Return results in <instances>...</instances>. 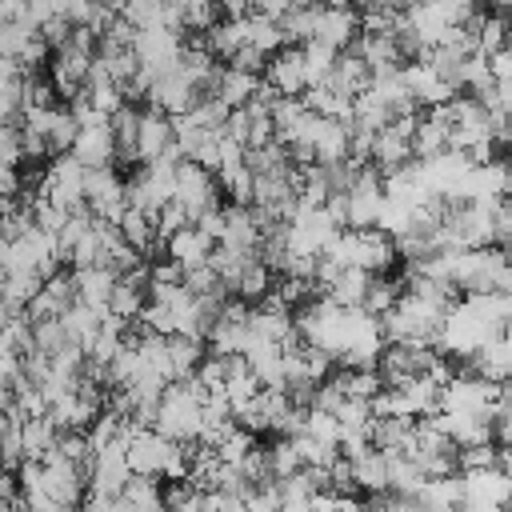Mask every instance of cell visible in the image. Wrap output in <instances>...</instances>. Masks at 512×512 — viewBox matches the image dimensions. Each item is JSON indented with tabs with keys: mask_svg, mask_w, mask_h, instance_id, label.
<instances>
[{
	"mask_svg": "<svg viewBox=\"0 0 512 512\" xmlns=\"http://www.w3.org/2000/svg\"><path fill=\"white\" fill-rule=\"evenodd\" d=\"M204 396L208 388L192 376L184 380H168V388L160 392V408H156V428L172 440H200L204 428Z\"/></svg>",
	"mask_w": 512,
	"mask_h": 512,
	"instance_id": "1",
	"label": "cell"
},
{
	"mask_svg": "<svg viewBox=\"0 0 512 512\" xmlns=\"http://www.w3.org/2000/svg\"><path fill=\"white\" fill-rule=\"evenodd\" d=\"M324 252L336 256L340 264H356V268H364V272H372V276L392 272V264H396V256H400L396 236L384 232V228H376V224H372V228H340Z\"/></svg>",
	"mask_w": 512,
	"mask_h": 512,
	"instance_id": "2",
	"label": "cell"
},
{
	"mask_svg": "<svg viewBox=\"0 0 512 512\" xmlns=\"http://www.w3.org/2000/svg\"><path fill=\"white\" fill-rule=\"evenodd\" d=\"M452 280L460 292H508L512 288V256L496 244L460 248L452 264Z\"/></svg>",
	"mask_w": 512,
	"mask_h": 512,
	"instance_id": "3",
	"label": "cell"
},
{
	"mask_svg": "<svg viewBox=\"0 0 512 512\" xmlns=\"http://www.w3.org/2000/svg\"><path fill=\"white\" fill-rule=\"evenodd\" d=\"M172 200H180V204L188 208L192 220H196L200 212L216 208V204H220V180H216V172L204 168L200 160L184 156V160L176 164V188H172Z\"/></svg>",
	"mask_w": 512,
	"mask_h": 512,
	"instance_id": "4",
	"label": "cell"
},
{
	"mask_svg": "<svg viewBox=\"0 0 512 512\" xmlns=\"http://www.w3.org/2000/svg\"><path fill=\"white\" fill-rule=\"evenodd\" d=\"M84 164L72 156V152H60L48 168H44V180H40V196H48L52 204H60V208H68V212H76V208H84L88 200H84Z\"/></svg>",
	"mask_w": 512,
	"mask_h": 512,
	"instance_id": "5",
	"label": "cell"
},
{
	"mask_svg": "<svg viewBox=\"0 0 512 512\" xmlns=\"http://www.w3.org/2000/svg\"><path fill=\"white\" fill-rule=\"evenodd\" d=\"M84 200H88L92 216H104V220L120 224V216L128 212V184H124V176L112 164L88 168L84 172Z\"/></svg>",
	"mask_w": 512,
	"mask_h": 512,
	"instance_id": "6",
	"label": "cell"
},
{
	"mask_svg": "<svg viewBox=\"0 0 512 512\" xmlns=\"http://www.w3.org/2000/svg\"><path fill=\"white\" fill-rule=\"evenodd\" d=\"M460 492H464V508H508V500H512V476L500 464L464 468L460 472Z\"/></svg>",
	"mask_w": 512,
	"mask_h": 512,
	"instance_id": "7",
	"label": "cell"
},
{
	"mask_svg": "<svg viewBox=\"0 0 512 512\" xmlns=\"http://www.w3.org/2000/svg\"><path fill=\"white\" fill-rule=\"evenodd\" d=\"M196 100H200V88L180 72V64L168 68V72H160V76L152 80V88H148V104L160 108V112H168V116L188 112Z\"/></svg>",
	"mask_w": 512,
	"mask_h": 512,
	"instance_id": "8",
	"label": "cell"
},
{
	"mask_svg": "<svg viewBox=\"0 0 512 512\" xmlns=\"http://www.w3.org/2000/svg\"><path fill=\"white\" fill-rule=\"evenodd\" d=\"M72 156L84 164V168H104V164H116V136H112V120H92V124H80L76 140H72Z\"/></svg>",
	"mask_w": 512,
	"mask_h": 512,
	"instance_id": "9",
	"label": "cell"
},
{
	"mask_svg": "<svg viewBox=\"0 0 512 512\" xmlns=\"http://www.w3.org/2000/svg\"><path fill=\"white\" fill-rule=\"evenodd\" d=\"M88 68H92V52H80V48H72V44L56 48V52L48 56V80L56 84V92H60L64 100H72V96L84 88Z\"/></svg>",
	"mask_w": 512,
	"mask_h": 512,
	"instance_id": "10",
	"label": "cell"
},
{
	"mask_svg": "<svg viewBox=\"0 0 512 512\" xmlns=\"http://www.w3.org/2000/svg\"><path fill=\"white\" fill-rule=\"evenodd\" d=\"M264 80H268L280 96H300V92L308 88V72H304V52H300V44H288V48L272 52L268 64H264Z\"/></svg>",
	"mask_w": 512,
	"mask_h": 512,
	"instance_id": "11",
	"label": "cell"
},
{
	"mask_svg": "<svg viewBox=\"0 0 512 512\" xmlns=\"http://www.w3.org/2000/svg\"><path fill=\"white\" fill-rule=\"evenodd\" d=\"M400 76H404V84H408V92L416 96L420 108H432V104H444V100L456 96V88H452L424 56H420V60H408V64L400 68Z\"/></svg>",
	"mask_w": 512,
	"mask_h": 512,
	"instance_id": "12",
	"label": "cell"
},
{
	"mask_svg": "<svg viewBox=\"0 0 512 512\" xmlns=\"http://www.w3.org/2000/svg\"><path fill=\"white\" fill-rule=\"evenodd\" d=\"M172 144H176V136H172V116L148 104V108L140 112V128H136V164H148V160L164 156Z\"/></svg>",
	"mask_w": 512,
	"mask_h": 512,
	"instance_id": "13",
	"label": "cell"
},
{
	"mask_svg": "<svg viewBox=\"0 0 512 512\" xmlns=\"http://www.w3.org/2000/svg\"><path fill=\"white\" fill-rule=\"evenodd\" d=\"M212 248H216V240L192 220V224H184V228H176L168 240H164V256H172L180 268H196V264H208V256H212Z\"/></svg>",
	"mask_w": 512,
	"mask_h": 512,
	"instance_id": "14",
	"label": "cell"
},
{
	"mask_svg": "<svg viewBox=\"0 0 512 512\" xmlns=\"http://www.w3.org/2000/svg\"><path fill=\"white\" fill-rule=\"evenodd\" d=\"M260 72H244V68H232V64H220L216 68V76H212V84H208V92L212 96H220L228 108H240V104H248L256 92H260Z\"/></svg>",
	"mask_w": 512,
	"mask_h": 512,
	"instance_id": "15",
	"label": "cell"
},
{
	"mask_svg": "<svg viewBox=\"0 0 512 512\" xmlns=\"http://www.w3.org/2000/svg\"><path fill=\"white\" fill-rule=\"evenodd\" d=\"M76 300V284H72V272H52L44 276L40 292L28 300V316L32 320H48V316H60L68 304Z\"/></svg>",
	"mask_w": 512,
	"mask_h": 512,
	"instance_id": "16",
	"label": "cell"
},
{
	"mask_svg": "<svg viewBox=\"0 0 512 512\" xmlns=\"http://www.w3.org/2000/svg\"><path fill=\"white\" fill-rule=\"evenodd\" d=\"M360 36V12L356 8H320V20H316V40L332 44V48H352V40Z\"/></svg>",
	"mask_w": 512,
	"mask_h": 512,
	"instance_id": "17",
	"label": "cell"
},
{
	"mask_svg": "<svg viewBox=\"0 0 512 512\" xmlns=\"http://www.w3.org/2000/svg\"><path fill=\"white\" fill-rule=\"evenodd\" d=\"M116 280H120V272L112 264H80V268H72L76 300H88V304H108Z\"/></svg>",
	"mask_w": 512,
	"mask_h": 512,
	"instance_id": "18",
	"label": "cell"
},
{
	"mask_svg": "<svg viewBox=\"0 0 512 512\" xmlns=\"http://www.w3.org/2000/svg\"><path fill=\"white\" fill-rule=\"evenodd\" d=\"M324 84H332L336 92H344V96H360L368 84H372V68L364 64V56L360 52H352V48H344L340 56H336V64H332V72H328V80Z\"/></svg>",
	"mask_w": 512,
	"mask_h": 512,
	"instance_id": "19",
	"label": "cell"
},
{
	"mask_svg": "<svg viewBox=\"0 0 512 512\" xmlns=\"http://www.w3.org/2000/svg\"><path fill=\"white\" fill-rule=\"evenodd\" d=\"M200 40H204V48L220 60V64H228V56L240 48V44H248V16L244 20H216V24H208L204 32H200Z\"/></svg>",
	"mask_w": 512,
	"mask_h": 512,
	"instance_id": "20",
	"label": "cell"
},
{
	"mask_svg": "<svg viewBox=\"0 0 512 512\" xmlns=\"http://www.w3.org/2000/svg\"><path fill=\"white\" fill-rule=\"evenodd\" d=\"M104 316H108V304H88V300H72V304L60 312L64 332H68V340H76V344H88V340L100 332Z\"/></svg>",
	"mask_w": 512,
	"mask_h": 512,
	"instance_id": "21",
	"label": "cell"
},
{
	"mask_svg": "<svg viewBox=\"0 0 512 512\" xmlns=\"http://www.w3.org/2000/svg\"><path fill=\"white\" fill-rule=\"evenodd\" d=\"M464 492H460V472L448 476H424L420 492H416V508H460Z\"/></svg>",
	"mask_w": 512,
	"mask_h": 512,
	"instance_id": "22",
	"label": "cell"
},
{
	"mask_svg": "<svg viewBox=\"0 0 512 512\" xmlns=\"http://www.w3.org/2000/svg\"><path fill=\"white\" fill-rule=\"evenodd\" d=\"M20 432H24V456L28 460H44L56 448V440H60V428L52 424L48 412L44 416H24L20 420Z\"/></svg>",
	"mask_w": 512,
	"mask_h": 512,
	"instance_id": "23",
	"label": "cell"
},
{
	"mask_svg": "<svg viewBox=\"0 0 512 512\" xmlns=\"http://www.w3.org/2000/svg\"><path fill=\"white\" fill-rule=\"evenodd\" d=\"M204 352H208V340H204V336L172 332V336H168V356H172V372H176V380L192 376V372H196V364L204 360Z\"/></svg>",
	"mask_w": 512,
	"mask_h": 512,
	"instance_id": "24",
	"label": "cell"
},
{
	"mask_svg": "<svg viewBox=\"0 0 512 512\" xmlns=\"http://www.w3.org/2000/svg\"><path fill=\"white\" fill-rule=\"evenodd\" d=\"M320 0H296L292 8H288V16L280 20V28H284V44H304V40H312L316 36V20H320Z\"/></svg>",
	"mask_w": 512,
	"mask_h": 512,
	"instance_id": "25",
	"label": "cell"
},
{
	"mask_svg": "<svg viewBox=\"0 0 512 512\" xmlns=\"http://www.w3.org/2000/svg\"><path fill=\"white\" fill-rule=\"evenodd\" d=\"M308 112H312V108L304 104V96H276V100H272V128H276V140L292 144Z\"/></svg>",
	"mask_w": 512,
	"mask_h": 512,
	"instance_id": "26",
	"label": "cell"
},
{
	"mask_svg": "<svg viewBox=\"0 0 512 512\" xmlns=\"http://www.w3.org/2000/svg\"><path fill=\"white\" fill-rule=\"evenodd\" d=\"M120 232H124V240H128L140 256L160 244V236H156V216H148V212H140V208H132V204H128V212L120 216Z\"/></svg>",
	"mask_w": 512,
	"mask_h": 512,
	"instance_id": "27",
	"label": "cell"
},
{
	"mask_svg": "<svg viewBox=\"0 0 512 512\" xmlns=\"http://www.w3.org/2000/svg\"><path fill=\"white\" fill-rule=\"evenodd\" d=\"M368 284H372V272H364V268H356V264H348L324 292L336 300V304H344V308H352V304H364V292H368Z\"/></svg>",
	"mask_w": 512,
	"mask_h": 512,
	"instance_id": "28",
	"label": "cell"
},
{
	"mask_svg": "<svg viewBox=\"0 0 512 512\" xmlns=\"http://www.w3.org/2000/svg\"><path fill=\"white\" fill-rule=\"evenodd\" d=\"M352 468H356V488H364V492H384L392 484L388 480V452H380V448H368L364 456H356Z\"/></svg>",
	"mask_w": 512,
	"mask_h": 512,
	"instance_id": "29",
	"label": "cell"
},
{
	"mask_svg": "<svg viewBox=\"0 0 512 512\" xmlns=\"http://www.w3.org/2000/svg\"><path fill=\"white\" fill-rule=\"evenodd\" d=\"M116 504H120V508H160V504H164V488H160L156 476H140V472H132V480L120 488Z\"/></svg>",
	"mask_w": 512,
	"mask_h": 512,
	"instance_id": "30",
	"label": "cell"
},
{
	"mask_svg": "<svg viewBox=\"0 0 512 512\" xmlns=\"http://www.w3.org/2000/svg\"><path fill=\"white\" fill-rule=\"evenodd\" d=\"M268 288H272V268H268L260 256H252V260L240 268V276L232 280V292H236V296H244L248 304H256Z\"/></svg>",
	"mask_w": 512,
	"mask_h": 512,
	"instance_id": "31",
	"label": "cell"
},
{
	"mask_svg": "<svg viewBox=\"0 0 512 512\" xmlns=\"http://www.w3.org/2000/svg\"><path fill=\"white\" fill-rule=\"evenodd\" d=\"M216 180H220V192L228 196V204H252V196H256V172L248 168V160L236 164V168L216 172Z\"/></svg>",
	"mask_w": 512,
	"mask_h": 512,
	"instance_id": "32",
	"label": "cell"
},
{
	"mask_svg": "<svg viewBox=\"0 0 512 512\" xmlns=\"http://www.w3.org/2000/svg\"><path fill=\"white\" fill-rule=\"evenodd\" d=\"M300 52H304V72H308V84H324L328 80V72H332V64H336V56H340V48H332V44H324V40H304L300 44Z\"/></svg>",
	"mask_w": 512,
	"mask_h": 512,
	"instance_id": "33",
	"label": "cell"
},
{
	"mask_svg": "<svg viewBox=\"0 0 512 512\" xmlns=\"http://www.w3.org/2000/svg\"><path fill=\"white\" fill-rule=\"evenodd\" d=\"M328 380H336V384L344 388V396H364V400H372V396L384 388L380 368H340V372L328 376Z\"/></svg>",
	"mask_w": 512,
	"mask_h": 512,
	"instance_id": "34",
	"label": "cell"
},
{
	"mask_svg": "<svg viewBox=\"0 0 512 512\" xmlns=\"http://www.w3.org/2000/svg\"><path fill=\"white\" fill-rule=\"evenodd\" d=\"M264 452H268V472H272V480H284V476H292V472H300V468H304L300 448H296V440H292V436H276Z\"/></svg>",
	"mask_w": 512,
	"mask_h": 512,
	"instance_id": "35",
	"label": "cell"
},
{
	"mask_svg": "<svg viewBox=\"0 0 512 512\" xmlns=\"http://www.w3.org/2000/svg\"><path fill=\"white\" fill-rule=\"evenodd\" d=\"M76 132H80V120L68 112V108H52V120H48V152L52 156H60V152H72V140H76Z\"/></svg>",
	"mask_w": 512,
	"mask_h": 512,
	"instance_id": "36",
	"label": "cell"
},
{
	"mask_svg": "<svg viewBox=\"0 0 512 512\" xmlns=\"http://www.w3.org/2000/svg\"><path fill=\"white\" fill-rule=\"evenodd\" d=\"M248 44H256L260 52H280L284 48V28H280V20H272V16H264V12H252L248 16Z\"/></svg>",
	"mask_w": 512,
	"mask_h": 512,
	"instance_id": "37",
	"label": "cell"
},
{
	"mask_svg": "<svg viewBox=\"0 0 512 512\" xmlns=\"http://www.w3.org/2000/svg\"><path fill=\"white\" fill-rule=\"evenodd\" d=\"M400 284L396 280H388V272H380V276H372V284H368V292H364V308L372 312V316H384L396 300H400Z\"/></svg>",
	"mask_w": 512,
	"mask_h": 512,
	"instance_id": "38",
	"label": "cell"
},
{
	"mask_svg": "<svg viewBox=\"0 0 512 512\" xmlns=\"http://www.w3.org/2000/svg\"><path fill=\"white\" fill-rule=\"evenodd\" d=\"M164 8H168V0H120V16L132 20L136 28L164 24Z\"/></svg>",
	"mask_w": 512,
	"mask_h": 512,
	"instance_id": "39",
	"label": "cell"
},
{
	"mask_svg": "<svg viewBox=\"0 0 512 512\" xmlns=\"http://www.w3.org/2000/svg\"><path fill=\"white\" fill-rule=\"evenodd\" d=\"M220 20V0H184V32H204Z\"/></svg>",
	"mask_w": 512,
	"mask_h": 512,
	"instance_id": "40",
	"label": "cell"
},
{
	"mask_svg": "<svg viewBox=\"0 0 512 512\" xmlns=\"http://www.w3.org/2000/svg\"><path fill=\"white\" fill-rule=\"evenodd\" d=\"M184 224H192V216H188V208L180 204V200H168L160 212H156V236H160V244L176 232V228H184Z\"/></svg>",
	"mask_w": 512,
	"mask_h": 512,
	"instance_id": "41",
	"label": "cell"
},
{
	"mask_svg": "<svg viewBox=\"0 0 512 512\" xmlns=\"http://www.w3.org/2000/svg\"><path fill=\"white\" fill-rule=\"evenodd\" d=\"M0 160L4 164H20L24 160V144H20V124L16 120H0Z\"/></svg>",
	"mask_w": 512,
	"mask_h": 512,
	"instance_id": "42",
	"label": "cell"
},
{
	"mask_svg": "<svg viewBox=\"0 0 512 512\" xmlns=\"http://www.w3.org/2000/svg\"><path fill=\"white\" fill-rule=\"evenodd\" d=\"M24 80H4L0 76V120H16L24 112Z\"/></svg>",
	"mask_w": 512,
	"mask_h": 512,
	"instance_id": "43",
	"label": "cell"
},
{
	"mask_svg": "<svg viewBox=\"0 0 512 512\" xmlns=\"http://www.w3.org/2000/svg\"><path fill=\"white\" fill-rule=\"evenodd\" d=\"M228 64H232V68H244V72H264L268 52H260L256 44H240V48L228 56Z\"/></svg>",
	"mask_w": 512,
	"mask_h": 512,
	"instance_id": "44",
	"label": "cell"
},
{
	"mask_svg": "<svg viewBox=\"0 0 512 512\" xmlns=\"http://www.w3.org/2000/svg\"><path fill=\"white\" fill-rule=\"evenodd\" d=\"M180 280H184V268H180L172 256L152 264V284H180Z\"/></svg>",
	"mask_w": 512,
	"mask_h": 512,
	"instance_id": "45",
	"label": "cell"
},
{
	"mask_svg": "<svg viewBox=\"0 0 512 512\" xmlns=\"http://www.w3.org/2000/svg\"><path fill=\"white\" fill-rule=\"evenodd\" d=\"M24 192V176L16 172V164L0 160V196H20Z\"/></svg>",
	"mask_w": 512,
	"mask_h": 512,
	"instance_id": "46",
	"label": "cell"
},
{
	"mask_svg": "<svg viewBox=\"0 0 512 512\" xmlns=\"http://www.w3.org/2000/svg\"><path fill=\"white\" fill-rule=\"evenodd\" d=\"M292 4H296V0H252V12H264V16H272V20H284Z\"/></svg>",
	"mask_w": 512,
	"mask_h": 512,
	"instance_id": "47",
	"label": "cell"
},
{
	"mask_svg": "<svg viewBox=\"0 0 512 512\" xmlns=\"http://www.w3.org/2000/svg\"><path fill=\"white\" fill-rule=\"evenodd\" d=\"M220 16L224 20H244V16H252V0H220Z\"/></svg>",
	"mask_w": 512,
	"mask_h": 512,
	"instance_id": "48",
	"label": "cell"
},
{
	"mask_svg": "<svg viewBox=\"0 0 512 512\" xmlns=\"http://www.w3.org/2000/svg\"><path fill=\"white\" fill-rule=\"evenodd\" d=\"M12 400H16V388L0 376V412H8V408H12Z\"/></svg>",
	"mask_w": 512,
	"mask_h": 512,
	"instance_id": "49",
	"label": "cell"
},
{
	"mask_svg": "<svg viewBox=\"0 0 512 512\" xmlns=\"http://www.w3.org/2000/svg\"><path fill=\"white\" fill-rule=\"evenodd\" d=\"M320 4H328V8H356V0H320Z\"/></svg>",
	"mask_w": 512,
	"mask_h": 512,
	"instance_id": "50",
	"label": "cell"
},
{
	"mask_svg": "<svg viewBox=\"0 0 512 512\" xmlns=\"http://www.w3.org/2000/svg\"><path fill=\"white\" fill-rule=\"evenodd\" d=\"M12 204H16V196H0V216H4V212H8Z\"/></svg>",
	"mask_w": 512,
	"mask_h": 512,
	"instance_id": "51",
	"label": "cell"
},
{
	"mask_svg": "<svg viewBox=\"0 0 512 512\" xmlns=\"http://www.w3.org/2000/svg\"><path fill=\"white\" fill-rule=\"evenodd\" d=\"M4 508H8V500H4V496H0V512H4Z\"/></svg>",
	"mask_w": 512,
	"mask_h": 512,
	"instance_id": "52",
	"label": "cell"
}]
</instances>
